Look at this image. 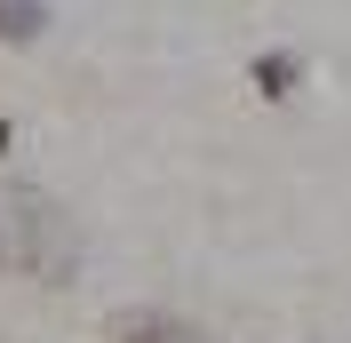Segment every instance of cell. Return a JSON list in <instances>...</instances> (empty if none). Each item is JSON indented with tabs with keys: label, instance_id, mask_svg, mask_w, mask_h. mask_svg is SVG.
<instances>
[{
	"label": "cell",
	"instance_id": "obj_2",
	"mask_svg": "<svg viewBox=\"0 0 351 343\" xmlns=\"http://www.w3.org/2000/svg\"><path fill=\"white\" fill-rule=\"evenodd\" d=\"M136 343H199V335H192V327H160L152 320V327H136Z\"/></svg>",
	"mask_w": 351,
	"mask_h": 343
},
{
	"label": "cell",
	"instance_id": "obj_1",
	"mask_svg": "<svg viewBox=\"0 0 351 343\" xmlns=\"http://www.w3.org/2000/svg\"><path fill=\"white\" fill-rule=\"evenodd\" d=\"M40 32V0H0V40H24Z\"/></svg>",
	"mask_w": 351,
	"mask_h": 343
}]
</instances>
